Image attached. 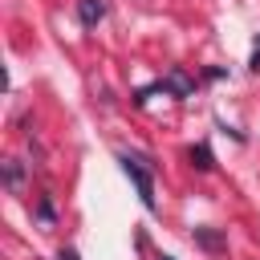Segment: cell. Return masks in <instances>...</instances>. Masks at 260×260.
I'll use <instances>...</instances> for the list:
<instances>
[{
    "label": "cell",
    "mask_w": 260,
    "mask_h": 260,
    "mask_svg": "<svg viewBox=\"0 0 260 260\" xmlns=\"http://www.w3.org/2000/svg\"><path fill=\"white\" fill-rule=\"evenodd\" d=\"M191 167H195V171H211V167H215V154H211V146H207V142L191 146Z\"/></svg>",
    "instance_id": "obj_4"
},
{
    "label": "cell",
    "mask_w": 260,
    "mask_h": 260,
    "mask_svg": "<svg viewBox=\"0 0 260 260\" xmlns=\"http://www.w3.org/2000/svg\"><path fill=\"white\" fill-rule=\"evenodd\" d=\"M4 183H8L12 191L20 187V167H16V162H8V167H4Z\"/></svg>",
    "instance_id": "obj_6"
},
{
    "label": "cell",
    "mask_w": 260,
    "mask_h": 260,
    "mask_svg": "<svg viewBox=\"0 0 260 260\" xmlns=\"http://www.w3.org/2000/svg\"><path fill=\"white\" fill-rule=\"evenodd\" d=\"M252 69H260V41H256V49H252Z\"/></svg>",
    "instance_id": "obj_7"
},
{
    "label": "cell",
    "mask_w": 260,
    "mask_h": 260,
    "mask_svg": "<svg viewBox=\"0 0 260 260\" xmlns=\"http://www.w3.org/2000/svg\"><path fill=\"white\" fill-rule=\"evenodd\" d=\"M195 240H199L207 252H219V248H223V236H219L215 228H195Z\"/></svg>",
    "instance_id": "obj_5"
},
{
    "label": "cell",
    "mask_w": 260,
    "mask_h": 260,
    "mask_svg": "<svg viewBox=\"0 0 260 260\" xmlns=\"http://www.w3.org/2000/svg\"><path fill=\"white\" fill-rule=\"evenodd\" d=\"M102 16H106V0H77V20L85 28H93Z\"/></svg>",
    "instance_id": "obj_2"
},
{
    "label": "cell",
    "mask_w": 260,
    "mask_h": 260,
    "mask_svg": "<svg viewBox=\"0 0 260 260\" xmlns=\"http://www.w3.org/2000/svg\"><path fill=\"white\" fill-rule=\"evenodd\" d=\"M162 260H171V256H162Z\"/></svg>",
    "instance_id": "obj_8"
},
{
    "label": "cell",
    "mask_w": 260,
    "mask_h": 260,
    "mask_svg": "<svg viewBox=\"0 0 260 260\" xmlns=\"http://www.w3.org/2000/svg\"><path fill=\"white\" fill-rule=\"evenodd\" d=\"M122 171L130 175V183L138 187V199L146 211H154V179H150V167H142L138 154H122Z\"/></svg>",
    "instance_id": "obj_1"
},
{
    "label": "cell",
    "mask_w": 260,
    "mask_h": 260,
    "mask_svg": "<svg viewBox=\"0 0 260 260\" xmlns=\"http://www.w3.org/2000/svg\"><path fill=\"white\" fill-rule=\"evenodd\" d=\"M162 85H167V89H171V93H175V98H187V93H191V77H187V73H183V69H171V73H167V81H162Z\"/></svg>",
    "instance_id": "obj_3"
}]
</instances>
